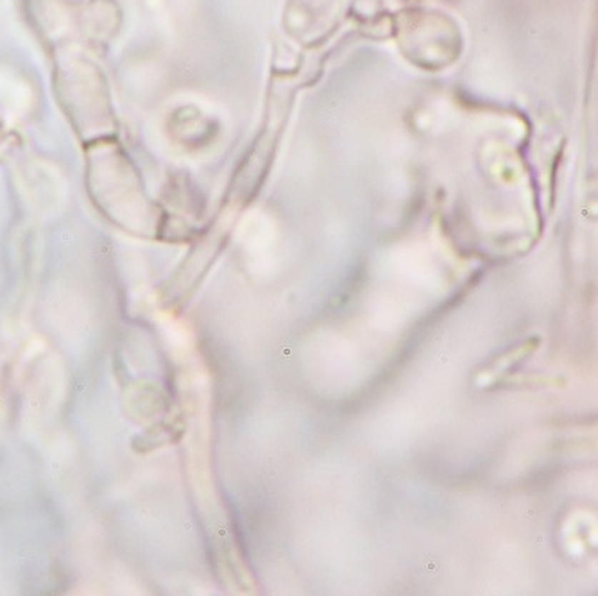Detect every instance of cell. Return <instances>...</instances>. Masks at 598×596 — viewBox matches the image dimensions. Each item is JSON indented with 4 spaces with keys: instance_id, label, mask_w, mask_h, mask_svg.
Returning a JSON list of instances; mask_svg holds the SVG:
<instances>
[{
    "instance_id": "cell-1",
    "label": "cell",
    "mask_w": 598,
    "mask_h": 596,
    "mask_svg": "<svg viewBox=\"0 0 598 596\" xmlns=\"http://www.w3.org/2000/svg\"><path fill=\"white\" fill-rule=\"evenodd\" d=\"M86 185L95 206L124 231L149 238L164 231V211L147 196L140 172L113 136L86 146Z\"/></svg>"
},
{
    "instance_id": "cell-2",
    "label": "cell",
    "mask_w": 598,
    "mask_h": 596,
    "mask_svg": "<svg viewBox=\"0 0 598 596\" xmlns=\"http://www.w3.org/2000/svg\"><path fill=\"white\" fill-rule=\"evenodd\" d=\"M99 72L90 63H69L59 65L56 79L59 104L86 146L111 138L116 129L109 91Z\"/></svg>"
}]
</instances>
